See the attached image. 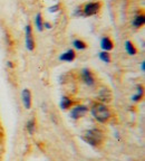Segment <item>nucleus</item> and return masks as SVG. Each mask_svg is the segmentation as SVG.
I'll return each instance as SVG.
<instances>
[{"label":"nucleus","instance_id":"f257e3e1","mask_svg":"<svg viewBox=\"0 0 145 161\" xmlns=\"http://www.w3.org/2000/svg\"><path fill=\"white\" fill-rule=\"evenodd\" d=\"M90 111H92V114L94 116V119H96L99 123H106L110 119V116H112L110 108L104 103H99V102L93 104Z\"/></svg>","mask_w":145,"mask_h":161},{"label":"nucleus","instance_id":"f03ea898","mask_svg":"<svg viewBox=\"0 0 145 161\" xmlns=\"http://www.w3.org/2000/svg\"><path fill=\"white\" fill-rule=\"evenodd\" d=\"M82 140L93 147H98L104 140V133L99 129H90L82 134Z\"/></svg>","mask_w":145,"mask_h":161},{"label":"nucleus","instance_id":"7ed1b4c3","mask_svg":"<svg viewBox=\"0 0 145 161\" xmlns=\"http://www.w3.org/2000/svg\"><path fill=\"white\" fill-rule=\"evenodd\" d=\"M100 9V3H89L87 5L84 6V9H83V16H94L99 11Z\"/></svg>","mask_w":145,"mask_h":161},{"label":"nucleus","instance_id":"20e7f679","mask_svg":"<svg viewBox=\"0 0 145 161\" xmlns=\"http://www.w3.org/2000/svg\"><path fill=\"white\" fill-rule=\"evenodd\" d=\"M87 111L88 108L86 105H76L75 108L70 111V116L72 119H75V120H78V119L83 118V116L85 115L87 113Z\"/></svg>","mask_w":145,"mask_h":161},{"label":"nucleus","instance_id":"39448f33","mask_svg":"<svg viewBox=\"0 0 145 161\" xmlns=\"http://www.w3.org/2000/svg\"><path fill=\"white\" fill-rule=\"evenodd\" d=\"M26 46L29 50H34L35 48V40H34L33 36V29L31 26L27 25L26 26Z\"/></svg>","mask_w":145,"mask_h":161},{"label":"nucleus","instance_id":"423d86ee","mask_svg":"<svg viewBox=\"0 0 145 161\" xmlns=\"http://www.w3.org/2000/svg\"><path fill=\"white\" fill-rule=\"evenodd\" d=\"M82 78L86 85L92 86V85H94V83H95V78H94V76H93L92 72H90L89 69H87V68H86V69H83Z\"/></svg>","mask_w":145,"mask_h":161},{"label":"nucleus","instance_id":"0eeeda50","mask_svg":"<svg viewBox=\"0 0 145 161\" xmlns=\"http://www.w3.org/2000/svg\"><path fill=\"white\" fill-rule=\"evenodd\" d=\"M23 103L25 108H28V110L31 108V93L28 88H25L23 91Z\"/></svg>","mask_w":145,"mask_h":161},{"label":"nucleus","instance_id":"6e6552de","mask_svg":"<svg viewBox=\"0 0 145 161\" xmlns=\"http://www.w3.org/2000/svg\"><path fill=\"white\" fill-rule=\"evenodd\" d=\"M98 98H99L102 102L106 103V102H110V98H112V93L108 88H102L99 91V94H98Z\"/></svg>","mask_w":145,"mask_h":161},{"label":"nucleus","instance_id":"1a4fd4ad","mask_svg":"<svg viewBox=\"0 0 145 161\" xmlns=\"http://www.w3.org/2000/svg\"><path fill=\"white\" fill-rule=\"evenodd\" d=\"M75 57H76L75 52H74L72 49H69V50H67L66 53L62 54L59 59L63 60V62H72V60L75 59Z\"/></svg>","mask_w":145,"mask_h":161},{"label":"nucleus","instance_id":"9d476101","mask_svg":"<svg viewBox=\"0 0 145 161\" xmlns=\"http://www.w3.org/2000/svg\"><path fill=\"white\" fill-rule=\"evenodd\" d=\"M100 46H102V48L104 50H110L114 47V44L108 37H104L102 39V42H100Z\"/></svg>","mask_w":145,"mask_h":161},{"label":"nucleus","instance_id":"9b49d317","mask_svg":"<svg viewBox=\"0 0 145 161\" xmlns=\"http://www.w3.org/2000/svg\"><path fill=\"white\" fill-rule=\"evenodd\" d=\"M72 104H74V102L69 97H67V96H64L62 98V101H60V108H63V110H68L69 108H72Z\"/></svg>","mask_w":145,"mask_h":161},{"label":"nucleus","instance_id":"f8f14e48","mask_svg":"<svg viewBox=\"0 0 145 161\" xmlns=\"http://www.w3.org/2000/svg\"><path fill=\"white\" fill-rule=\"evenodd\" d=\"M144 16L143 15H136L135 17H134V19H133V26L135 28H140L141 26L144 25Z\"/></svg>","mask_w":145,"mask_h":161},{"label":"nucleus","instance_id":"ddd939ff","mask_svg":"<svg viewBox=\"0 0 145 161\" xmlns=\"http://www.w3.org/2000/svg\"><path fill=\"white\" fill-rule=\"evenodd\" d=\"M125 48H126V52H127V54H130V55H135L136 54V48L135 46L133 45L132 42H126L125 43Z\"/></svg>","mask_w":145,"mask_h":161},{"label":"nucleus","instance_id":"4468645a","mask_svg":"<svg viewBox=\"0 0 145 161\" xmlns=\"http://www.w3.org/2000/svg\"><path fill=\"white\" fill-rule=\"evenodd\" d=\"M36 26H37L38 30H43L44 23H43V17H41V14H38V15L36 16Z\"/></svg>","mask_w":145,"mask_h":161},{"label":"nucleus","instance_id":"2eb2a0df","mask_svg":"<svg viewBox=\"0 0 145 161\" xmlns=\"http://www.w3.org/2000/svg\"><path fill=\"white\" fill-rule=\"evenodd\" d=\"M74 46H75L77 49H80V50L85 49V48L87 47L86 43H84V42H83V40H80V39H76L75 42H74Z\"/></svg>","mask_w":145,"mask_h":161},{"label":"nucleus","instance_id":"dca6fc26","mask_svg":"<svg viewBox=\"0 0 145 161\" xmlns=\"http://www.w3.org/2000/svg\"><path fill=\"white\" fill-rule=\"evenodd\" d=\"M27 131L29 132V134H33L35 132V121L34 120H29L27 122Z\"/></svg>","mask_w":145,"mask_h":161},{"label":"nucleus","instance_id":"f3484780","mask_svg":"<svg viewBox=\"0 0 145 161\" xmlns=\"http://www.w3.org/2000/svg\"><path fill=\"white\" fill-rule=\"evenodd\" d=\"M99 58L104 62V63H110V54H108L107 52H102V53H99Z\"/></svg>","mask_w":145,"mask_h":161},{"label":"nucleus","instance_id":"a211bd4d","mask_svg":"<svg viewBox=\"0 0 145 161\" xmlns=\"http://www.w3.org/2000/svg\"><path fill=\"white\" fill-rule=\"evenodd\" d=\"M142 96H143V87L142 86H138L137 87V94L133 96V101H134V102H137V101H140L141 98H142Z\"/></svg>","mask_w":145,"mask_h":161},{"label":"nucleus","instance_id":"6ab92c4d","mask_svg":"<svg viewBox=\"0 0 145 161\" xmlns=\"http://www.w3.org/2000/svg\"><path fill=\"white\" fill-rule=\"evenodd\" d=\"M58 9H59V5H56V6H53V7H49V11H50V13H56V11H58Z\"/></svg>","mask_w":145,"mask_h":161},{"label":"nucleus","instance_id":"aec40b11","mask_svg":"<svg viewBox=\"0 0 145 161\" xmlns=\"http://www.w3.org/2000/svg\"><path fill=\"white\" fill-rule=\"evenodd\" d=\"M44 26H45L46 28H48V29H49V28H51V25H49L48 23H45V24H44Z\"/></svg>","mask_w":145,"mask_h":161},{"label":"nucleus","instance_id":"412c9836","mask_svg":"<svg viewBox=\"0 0 145 161\" xmlns=\"http://www.w3.org/2000/svg\"><path fill=\"white\" fill-rule=\"evenodd\" d=\"M141 68H142V70H143V72H144V70H145V64H144V62H143V63H142V65H141Z\"/></svg>","mask_w":145,"mask_h":161},{"label":"nucleus","instance_id":"4be33fe9","mask_svg":"<svg viewBox=\"0 0 145 161\" xmlns=\"http://www.w3.org/2000/svg\"><path fill=\"white\" fill-rule=\"evenodd\" d=\"M8 66H9V67H13V64H11V62H8Z\"/></svg>","mask_w":145,"mask_h":161}]
</instances>
